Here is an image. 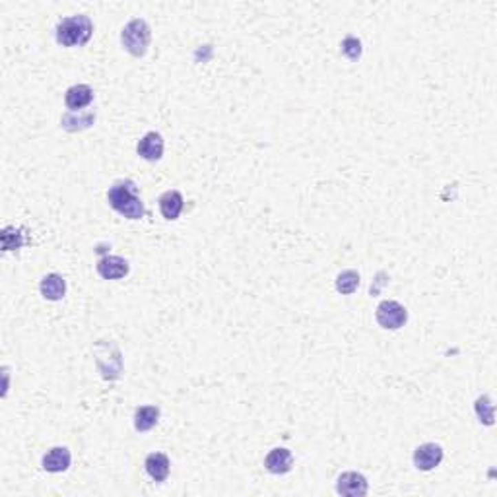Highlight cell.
<instances>
[{"label": "cell", "instance_id": "obj_19", "mask_svg": "<svg viewBox=\"0 0 497 497\" xmlns=\"http://www.w3.org/2000/svg\"><path fill=\"white\" fill-rule=\"evenodd\" d=\"M22 245H23L22 233H16V235L12 237V227H6V229L2 231V248H4V251L20 248Z\"/></svg>", "mask_w": 497, "mask_h": 497}, {"label": "cell", "instance_id": "obj_9", "mask_svg": "<svg viewBox=\"0 0 497 497\" xmlns=\"http://www.w3.org/2000/svg\"><path fill=\"white\" fill-rule=\"evenodd\" d=\"M138 156L148 160V162H158L163 156V138L158 132H148L140 142H138Z\"/></svg>", "mask_w": 497, "mask_h": 497}, {"label": "cell", "instance_id": "obj_7", "mask_svg": "<svg viewBox=\"0 0 497 497\" xmlns=\"http://www.w3.org/2000/svg\"><path fill=\"white\" fill-rule=\"evenodd\" d=\"M98 272L99 276L105 278V280H119V278H125L129 274V262L120 259V257L107 255V257L98 260Z\"/></svg>", "mask_w": 497, "mask_h": 497}, {"label": "cell", "instance_id": "obj_17", "mask_svg": "<svg viewBox=\"0 0 497 497\" xmlns=\"http://www.w3.org/2000/svg\"><path fill=\"white\" fill-rule=\"evenodd\" d=\"M491 404H489V399L487 396H480V399L476 400V412H478V418H480V422L487 423V425H491L494 422V414H491Z\"/></svg>", "mask_w": 497, "mask_h": 497}, {"label": "cell", "instance_id": "obj_12", "mask_svg": "<svg viewBox=\"0 0 497 497\" xmlns=\"http://www.w3.org/2000/svg\"><path fill=\"white\" fill-rule=\"evenodd\" d=\"M184 200L179 191H167L160 196V210L165 220H177L183 210Z\"/></svg>", "mask_w": 497, "mask_h": 497}, {"label": "cell", "instance_id": "obj_10", "mask_svg": "<svg viewBox=\"0 0 497 497\" xmlns=\"http://www.w3.org/2000/svg\"><path fill=\"white\" fill-rule=\"evenodd\" d=\"M70 461H72V456L66 447H53L43 456V468L47 472H65L70 466Z\"/></svg>", "mask_w": 497, "mask_h": 497}, {"label": "cell", "instance_id": "obj_18", "mask_svg": "<svg viewBox=\"0 0 497 497\" xmlns=\"http://www.w3.org/2000/svg\"><path fill=\"white\" fill-rule=\"evenodd\" d=\"M342 53L346 54L348 59H352V61L359 59V54H361V43H359V39L348 35L346 39L342 41Z\"/></svg>", "mask_w": 497, "mask_h": 497}, {"label": "cell", "instance_id": "obj_13", "mask_svg": "<svg viewBox=\"0 0 497 497\" xmlns=\"http://www.w3.org/2000/svg\"><path fill=\"white\" fill-rule=\"evenodd\" d=\"M146 472L150 474L151 480H156V482H163L167 476H169V458H167V454L163 453H151L148 454V458H146Z\"/></svg>", "mask_w": 497, "mask_h": 497}, {"label": "cell", "instance_id": "obj_1", "mask_svg": "<svg viewBox=\"0 0 497 497\" xmlns=\"http://www.w3.org/2000/svg\"><path fill=\"white\" fill-rule=\"evenodd\" d=\"M107 200L113 210H117L120 216L129 218V220H140L146 212L140 196H138V187L130 179H123L113 184L109 189Z\"/></svg>", "mask_w": 497, "mask_h": 497}, {"label": "cell", "instance_id": "obj_6", "mask_svg": "<svg viewBox=\"0 0 497 497\" xmlns=\"http://www.w3.org/2000/svg\"><path fill=\"white\" fill-rule=\"evenodd\" d=\"M338 494L348 497H363L368 494V480L357 472H344L338 478L336 484Z\"/></svg>", "mask_w": 497, "mask_h": 497}, {"label": "cell", "instance_id": "obj_8", "mask_svg": "<svg viewBox=\"0 0 497 497\" xmlns=\"http://www.w3.org/2000/svg\"><path fill=\"white\" fill-rule=\"evenodd\" d=\"M292 453L288 449H284V447L272 449L271 453L266 454V458H264V466L272 474H286V472H290L292 470Z\"/></svg>", "mask_w": 497, "mask_h": 497}, {"label": "cell", "instance_id": "obj_11", "mask_svg": "<svg viewBox=\"0 0 497 497\" xmlns=\"http://www.w3.org/2000/svg\"><path fill=\"white\" fill-rule=\"evenodd\" d=\"M92 99H94L92 87L86 86V84H78V86H72L68 92H66L65 103L70 111H80V109H84L86 105H89Z\"/></svg>", "mask_w": 497, "mask_h": 497}, {"label": "cell", "instance_id": "obj_3", "mask_svg": "<svg viewBox=\"0 0 497 497\" xmlns=\"http://www.w3.org/2000/svg\"><path fill=\"white\" fill-rule=\"evenodd\" d=\"M125 49L134 56H144L150 45V28L144 20H132L120 33Z\"/></svg>", "mask_w": 497, "mask_h": 497}, {"label": "cell", "instance_id": "obj_14", "mask_svg": "<svg viewBox=\"0 0 497 497\" xmlns=\"http://www.w3.org/2000/svg\"><path fill=\"white\" fill-rule=\"evenodd\" d=\"M39 290H41V295H43L45 299L59 302V299L65 297L66 284L65 280H63V276H59V274H47L43 280H41Z\"/></svg>", "mask_w": 497, "mask_h": 497}, {"label": "cell", "instance_id": "obj_4", "mask_svg": "<svg viewBox=\"0 0 497 497\" xmlns=\"http://www.w3.org/2000/svg\"><path fill=\"white\" fill-rule=\"evenodd\" d=\"M377 323L387 328V330H396L400 326H404L406 319H408V313L406 309L400 305L399 302H390V299H385V302L379 303L377 307Z\"/></svg>", "mask_w": 497, "mask_h": 497}, {"label": "cell", "instance_id": "obj_15", "mask_svg": "<svg viewBox=\"0 0 497 497\" xmlns=\"http://www.w3.org/2000/svg\"><path fill=\"white\" fill-rule=\"evenodd\" d=\"M160 420V410L156 406H142L134 414V427L138 432H148Z\"/></svg>", "mask_w": 497, "mask_h": 497}, {"label": "cell", "instance_id": "obj_2", "mask_svg": "<svg viewBox=\"0 0 497 497\" xmlns=\"http://www.w3.org/2000/svg\"><path fill=\"white\" fill-rule=\"evenodd\" d=\"M92 32H94V23L87 16L84 14L70 16L56 25V41L63 47H82L89 41Z\"/></svg>", "mask_w": 497, "mask_h": 497}, {"label": "cell", "instance_id": "obj_16", "mask_svg": "<svg viewBox=\"0 0 497 497\" xmlns=\"http://www.w3.org/2000/svg\"><path fill=\"white\" fill-rule=\"evenodd\" d=\"M359 286V274L356 271H344L338 274L336 278V290L344 295H350L354 293Z\"/></svg>", "mask_w": 497, "mask_h": 497}, {"label": "cell", "instance_id": "obj_5", "mask_svg": "<svg viewBox=\"0 0 497 497\" xmlns=\"http://www.w3.org/2000/svg\"><path fill=\"white\" fill-rule=\"evenodd\" d=\"M443 461V449L435 443H425L420 445L416 451H414V465L418 470H433L435 466L441 465Z\"/></svg>", "mask_w": 497, "mask_h": 497}]
</instances>
